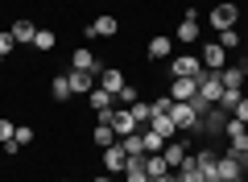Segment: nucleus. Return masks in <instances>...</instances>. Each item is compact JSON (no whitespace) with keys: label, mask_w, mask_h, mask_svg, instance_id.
Wrapping results in <instances>:
<instances>
[{"label":"nucleus","mask_w":248,"mask_h":182,"mask_svg":"<svg viewBox=\"0 0 248 182\" xmlns=\"http://www.w3.org/2000/svg\"><path fill=\"white\" fill-rule=\"evenodd\" d=\"M170 120H174L182 132H199V129H203V124H199L203 116H199L190 104H174V108H170Z\"/></svg>","instance_id":"obj_1"},{"label":"nucleus","mask_w":248,"mask_h":182,"mask_svg":"<svg viewBox=\"0 0 248 182\" xmlns=\"http://www.w3.org/2000/svg\"><path fill=\"white\" fill-rule=\"evenodd\" d=\"M203 70H207L203 58H195V54H182V58L170 62V75H174V79H199Z\"/></svg>","instance_id":"obj_2"},{"label":"nucleus","mask_w":248,"mask_h":182,"mask_svg":"<svg viewBox=\"0 0 248 182\" xmlns=\"http://www.w3.org/2000/svg\"><path fill=\"white\" fill-rule=\"evenodd\" d=\"M244 75H248V62H228V66L219 70L223 91H240V87H244Z\"/></svg>","instance_id":"obj_3"},{"label":"nucleus","mask_w":248,"mask_h":182,"mask_svg":"<svg viewBox=\"0 0 248 182\" xmlns=\"http://www.w3.org/2000/svg\"><path fill=\"white\" fill-rule=\"evenodd\" d=\"M195 162H199V174H203V182H219V153H215V149H199Z\"/></svg>","instance_id":"obj_4"},{"label":"nucleus","mask_w":248,"mask_h":182,"mask_svg":"<svg viewBox=\"0 0 248 182\" xmlns=\"http://www.w3.org/2000/svg\"><path fill=\"white\" fill-rule=\"evenodd\" d=\"M236 21H240V9L232 4V0H223V4L211 9V25L215 29H236Z\"/></svg>","instance_id":"obj_5"},{"label":"nucleus","mask_w":248,"mask_h":182,"mask_svg":"<svg viewBox=\"0 0 248 182\" xmlns=\"http://www.w3.org/2000/svg\"><path fill=\"white\" fill-rule=\"evenodd\" d=\"M199 96H203V99H211V104H219V96H223L219 70H203V75H199Z\"/></svg>","instance_id":"obj_6"},{"label":"nucleus","mask_w":248,"mask_h":182,"mask_svg":"<svg viewBox=\"0 0 248 182\" xmlns=\"http://www.w3.org/2000/svg\"><path fill=\"white\" fill-rule=\"evenodd\" d=\"M99 162H104V170H108V174H124V165H128V153H124V145L116 141V145H108V149H104V157H99Z\"/></svg>","instance_id":"obj_7"},{"label":"nucleus","mask_w":248,"mask_h":182,"mask_svg":"<svg viewBox=\"0 0 248 182\" xmlns=\"http://www.w3.org/2000/svg\"><path fill=\"white\" fill-rule=\"evenodd\" d=\"M199 124H203L199 132H207V137H223V124H228V112H223V108L215 104L211 112H203V120H199Z\"/></svg>","instance_id":"obj_8"},{"label":"nucleus","mask_w":248,"mask_h":182,"mask_svg":"<svg viewBox=\"0 0 248 182\" xmlns=\"http://www.w3.org/2000/svg\"><path fill=\"white\" fill-rule=\"evenodd\" d=\"M199 58H203V66H207V70H223V66H228V50H223L219 42H207Z\"/></svg>","instance_id":"obj_9"},{"label":"nucleus","mask_w":248,"mask_h":182,"mask_svg":"<svg viewBox=\"0 0 248 182\" xmlns=\"http://www.w3.org/2000/svg\"><path fill=\"white\" fill-rule=\"evenodd\" d=\"M145 129H153V132H157L161 141H174V137H178V124L170 120V112H153V116H149V124H145Z\"/></svg>","instance_id":"obj_10"},{"label":"nucleus","mask_w":248,"mask_h":182,"mask_svg":"<svg viewBox=\"0 0 248 182\" xmlns=\"http://www.w3.org/2000/svg\"><path fill=\"white\" fill-rule=\"evenodd\" d=\"M199 96V79H174L170 83V99L174 104H186V99H195Z\"/></svg>","instance_id":"obj_11"},{"label":"nucleus","mask_w":248,"mask_h":182,"mask_svg":"<svg viewBox=\"0 0 248 182\" xmlns=\"http://www.w3.org/2000/svg\"><path fill=\"white\" fill-rule=\"evenodd\" d=\"M137 129H141V124L133 120L128 108H112V132H116V137H128V132H137Z\"/></svg>","instance_id":"obj_12"},{"label":"nucleus","mask_w":248,"mask_h":182,"mask_svg":"<svg viewBox=\"0 0 248 182\" xmlns=\"http://www.w3.org/2000/svg\"><path fill=\"white\" fill-rule=\"evenodd\" d=\"M240 174H244V162H240V153H223L219 157V182H232V178H240Z\"/></svg>","instance_id":"obj_13"},{"label":"nucleus","mask_w":248,"mask_h":182,"mask_svg":"<svg viewBox=\"0 0 248 182\" xmlns=\"http://www.w3.org/2000/svg\"><path fill=\"white\" fill-rule=\"evenodd\" d=\"M116 29H120V21H116L112 13H99V17L87 25V33H95V37H116Z\"/></svg>","instance_id":"obj_14"},{"label":"nucleus","mask_w":248,"mask_h":182,"mask_svg":"<svg viewBox=\"0 0 248 182\" xmlns=\"http://www.w3.org/2000/svg\"><path fill=\"white\" fill-rule=\"evenodd\" d=\"M71 66H75V70H91V75H99V70H104V62H99L91 50H75V54H71Z\"/></svg>","instance_id":"obj_15"},{"label":"nucleus","mask_w":248,"mask_h":182,"mask_svg":"<svg viewBox=\"0 0 248 182\" xmlns=\"http://www.w3.org/2000/svg\"><path fill=\"white\" fill-rule=\"evenodd\" d=\"M178 42H195L199 37V17H195V9H186V17H182V25H178Z\"/></svg>","instance_id":"obj_16"},{"label":"nucleus","mask_w":248,"mask_h":182,"mask_svg":"<svg viewBox=\"0 0 248 182\" xmlns=\"http://www.w3.org/2000/svg\"><path fill=\"white\" fill-rule=\"evenodd\" d=\"M99 87L116 96V91L124 87V70H116V66H104V70H99Z\"/></svg>","instance_id":"obj_17"},{"label":"nucleus","mask_w":248,"mask_h":182,"mask_svg":"<svg viewBox=\"0 0 248 182\" xmlns=\"http://www.w3.org/2000/svg\"><path fill=\"white\" fill-rule=\"evenodd\" d=\"M145 174H149V182H157V178H166V174H170V165H166V157H161V153H145Z\"/></svg>","instance_id":"obj_18"},{"label":"nucleus","mask_w":248,"mask_h":182,"mask_svg":"<svg viewBox=\"0 0 248 182\" xmlns=\"http://www.w3.org/2000/svg\"><path fill=\"white\" fill-rule=\"evenodd\" d=\"M66 83H71V91H75V96H79V91H83V96H87V91H91V70H66Z\"/></svg>","instance_id":"obj_19"},{"label":"nucleus","mask_w":248,"mask_h":182,"mask_svg":"<svg viewBox=\"0 0 248 182\" xmlns=\"http://www.w3.org/2000/svg\"><path fill=\"white\" fill-rule=\"evenodd\" d=\"M161 157H166V165H170V170H178V165H182V157H186V145H182V141H166Z\"/></svg>","instance_id":"obj_20"},{"label":"nucleus","mask_w":248,"mask_h":182,"mask_svg":"<svg viewBox=\"0 0 248 182\" xmlns=\"http://www.w3.org/2000/svg\"><path fill=\"white\" fill-rule=\"evenodd\" d=\"M9 33L17 37V46H33V37H37V25H33V21H17V25H13Z\"/></svg>","instance_id":"obj_21"},{"label":"nucleus","mask_w":248,"mask_h":182,"mask_svg":"<svg viewBox=\"0 0 248 182\" xmlns=\"http://www.w3.org/2000/svg\"><path fill=\"white\" fill-rule=\"evenodd\" d=\"M174 54V37H166V33H157L149 42V58H170Z\"/></svg>","instance_id":"obj_22"},{"label":"nucleus","mask_w":248,"mask_h":182,"mask_svg":"<svg viewBox=\"0 0 248 182\" xmlns=\"http://www.w3.org/2000/svg\"><path fill=\"white\" fill-rule=\"evenodd\" d=\"M91 145H99V149L116 145V132H112V124H95V129H91Z\"/></svg>","instance_id":"obj_23"},{"label":"nucleus","mask_w":248,"mask_h":182,"mask_svg":"<svg viewBox=\"0 0 248 182\" xmlns=\"http://www.w3.org/2000/svg\"><path fill=\"white\" fill-rule=\"evenodd\" d=\"M120 145H124V153H128V157H141V153H145V137H141V129L128 132V137H120Z\"/></svg>","instance_id":"obj_24"},{"label":"nucleus","mask_w":248,"mask_h":182,"mask_svg":"<svg viewBox=\"0 0 248 182\" xmlns=\"http://www.w3.org/2000/svg\"><path fill=\"white\" fill-rule=\"evenodd\" d=\"M87 96H91V108H95V112H108V108H112V91H104V87H91V91H87Z\"/></svg>","instance_id":"obj_25"},{"label":"nucleus","mask_w":248,"mask_h":182,"mask_svg":"<svg viewBox=\"0 0 248 182\" xmlns=\"http://www.w3.org/2000/svg\"><path fill=\"white\" fill-rule=\"evenodd\" d=\"M141 137H145V153H161V149H166V141H161L153 129H141Z\"/></svg>","instance_id":"obj_26"},{"label":"nucleus","mask_w":248,"mask_h":182,"mask_svg":"<svg viewBox=\"0 0 248 182\" xmlns=\"http://www.w3.org/2000/svg\"><path fill=\"white\" fill-rule=\"evenodd\" d=\"M128 112H133V120H137V124L145 129V124H149V116H153V104H141V99H137V104L128 108Z\"/></svg>","instance_id":"obj_27"},{"label":"nucleus","mask_w":248,"mask_h":182,"mask_svg":"<svg viewBox=\"0 0 248 182\" xmlns=\"http://www.w3.org/2000/svg\"><path fill=\"white\" fill-rule=\"evenodd\" d=\"M13 145H17V149L33 145V129H29V124H17V132H13Z\"/></svg>","instance_id":"obj_28"},{"label":"nucleus","mask_w":248,"mask_h":182,"mask_svg":"<svg viewBox=\"0 0 248 182\" xmlns=\"http://www.w3.org/2000/svg\"><path fill=\"white\" fill-rule=\"evenodd\" d=\"M33 50H54V29H37V37H33Z\"/></svg>","instance_id":"obj_29"},{"label":"nucleus","mask_w":248,"mask_h":182,"mask_svg":"<svg viewBox=\"0 0 248 182\" xmlns=\"http://www.w3.org/2000/svg\"><path fill=\"white\" fill-rule=\"evenodd\" d=\"M75 91H71V83H66V75H58L54 79V99H71Z\"/></svg>","instance_id":"obj_30"},{"label":"nucleus","mask_w":248,"mask_h":182,"mask_svg":"<svg viewBox=\"0 0 248 182\" xmlns=\"http://www.w3.org/2000/svg\"><path fill=\"white\" fill-rule=\"evenodd\" d=\"M219 46H223V50H236V46H240V33H236V29H219Z\"/></svg>","instance_id":"obj_31"},{"label":"nucleus","mask_w":248,"mask_h":182,"mask_svg":"<svg viewBox=\"0 0 248 182\" xmlns=\"http://www.w3.org/2000/svg\"><path fill=\"white\" fill-rule=\"evenodd\" d=\"M13 50H17V37H13L9 29H4V33H0V58H9Z\"/></svg>","instance_id":"obj_32"},{"label":"nucleus","mask_w":248,"mask_h":182,"mask_svg":"<svg viewBox=\"0 0 248 182\" xmlns=\"http://www.w3.org/2000/svg\"><path fill=\"white\" fill-rule=\"evenodd\" d=\"M116 99H120V108H133V104H137V91H133L128 83H124L120 91H116Z\"/></svg>","instance_id":"obj_33"},{"label":"nucleus","mask_w":248,"mask_h":182,"mask_svg":"<svg viewBox=\"0 0 248 182\" xmlns=\"http://www.w3.org/2000/svg\"><path fill=\"white\" fill-rule=\"evenodd\" d=\"M186 104L195 108V112H199V116H203V112H211V108H215V104H211V99H203V96H195V99H186Z\"/></svg>","instance_id":"obj_34"},{"label":"nucleus","mask_w":248,"mask_h":182,"mask_svg":"<svg viewBox=\"0 0 248 182\" xmlns=\"http://www.w3.org/2000/svg\"><path fill=\"white\" fill-rule=\"evenodd\" d=\"M13 132H17V124H13V120H0V141H4V145L13 141Z\"/></svg>","instance_id":"obj_35"},{"label":"nucleus","mask_w":248,"mask_h":182,"mask_svg":"<svg viewBox=\"0 0 248 182\" xmlns=\"http://www.w3.org/2000/svg\"><path fill=\"white\" fill-rule=\"evenodd\" d=\"M232 116H236V120H248V96H240V104L232 108Z\"/></svg>","instance_id":"obj_36"},{"label":"nucleus","mask_w":248,"mask_h":182,"mask_svg":"<svg viewBox=\"0 0 248 182\" xmlns=\"http://www.w3.org/2000/svg\"><path fill=\"white\" fill-rule=\"evenodd\" d=\"M240 162H244V170H248V145H244V149H240Z\"/></svg>","instance_id":"obj_37"},{"label":"nucleus","mask_w":248,"mask_h":182,"mask_svg":"<svg viewBox=\"0 0 248 182\" xmlns=\"http://www.w3.org/2000/svg\"><path fill=\"white\" fill-rule=\"evenodd\" d=\"M157 182H178V174H166V178H157Z\"/></svg>","instance_id":"obj_38"},{"label":"nucleus","mask_w":248,"mask_h":182,"mask_svg":"<svg viewBox=\"0 0 248 182\" xmlns=\"http://www.w3.org/2000/svg\"><path fill=\"white\" fill-rule=\"evenodd\" d=\"M95 182H116V178H112V174H104V178H95Z\"/></svg>","instance_id":"obj_39"},{"label":"nucleus","mask_w":248,"mask_h":182,"mask_svg":"<svg viewBox=\"0 0 248 182\" xmlns=\"http://www.w3.org/2000/svg\"><path fill=\"white\" fill-rule=\"evenodd\" d=\"M232 182H248V178H244V174H240V178H232Z\"/></svg>","instance_id":"obj_40"},{"label":"nucleus","mask_w":248,"mask_h":182,"mask_svg":"<svg viewBox=\"0 0 248 182\" xmlns=\"http://www.w3.org/2000/svg\"><path fill=\"white\" fill-rule=\"evenodd\" d=\"M244 132H248V120H244Z\"/></svg>","instance_id":"obj_41"},{"label":"nucleus","mask_w":248,"mask_h":182,"mask_svg":"<svg viewBox=\"0 0 248 182\" xmlns=\"http://www.w3.org/2000/svg\"><path fill=\"white\" fill-rule=\"evenodd\" d=\"M244 29H248V21H244Z\"/></svg>","instance_id":"obj_42"},{"label":"nucleus","mask_w":248,"mask_h":182,"mask_svg":"<svg viewBox=\"0 0 248 182\" xmlns=\"http://www.w3.org/2000/svg\"><path fill=\"white\" fill-rule=\"evenodd\" d=\"M0 62H4V58H0Z\"/></svg>","instance_id":"obj_43"}]
</instances>
